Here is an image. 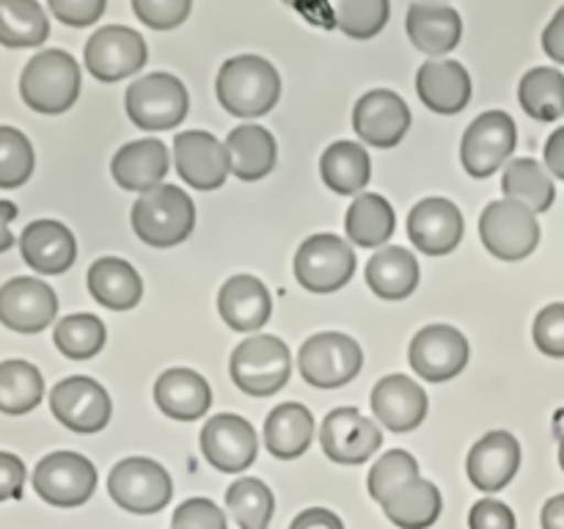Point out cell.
<instances>
[{"mask_svg":"<svg viewBox=\"0 0 564 529\" xmlns=\"http://www.w3.org/2000/svg\"><path fill=\"white\" fill-rule=\"evenodd\" d=\"M501 191L510 202L523 204L532 213H545L556 198V187L549 171L532 158H518L507 165L505 176H501Z\"/></svg>","mask_w":564,"mask_h":529,"instance_id":"36","label":"cell"},{"mask_svg":"<svg viewBox=\"0 0 564 529\" xmlns=\"http://www.w3.org/2000/svg\"><path fill=\"white\" fill-rule=\"evenodd\" d=\"M50 408H53V417L75 433H99L108 428L110 413H113L105 386L86 375H72L55 384Z\"/></svg>","mask_w":564,"mask_h":529,"instance_id":"12","label":"cell"},{"mask_svg":"<svg viewBox=\"0 0 564 529\" xmlns=\"http://www.w3.org/2000/svg\"><path fill=\"white\" fill-rule=\"evenodd\" d=\"M20 94L36 114H64L80 97V66L64 50H42L22 69Z\"/></svg>","mask_w":564,"mask_h":529,"instance_id":"3","label":"cell"},{"mask_svg":"<svg viewBox=\"0 0 564 529\" xmlns=\"http://www.w3.org/2000/svg\"><path fill=\"white\" fill-rule=\"evenodd\" d=\"M408 358L424 380H452L468 364V339L452 325H427L411 339Z\"/></svg>","mask_w":564,"mask_h":529,"instance_id":"16","label":"cell"},{"mask_svg":"<svg viewBox=\"0 0 564 529\" xmlns=\"http://www.w3.org/2000/svg\"><path fill=\"white\" fill-rule=\"evenodd\" d=\"M545 165L551 174L564 180V127L551 132V138L545 141Z\"/></svg>","mask_w":564,"mask_h":529,"instance_id":"53","label":"cell"},{"mask_svg":"<svg viewBox=\"0 0 564 529\" xmlns=\"http://www.w3.org/2000/svg\"><path fill=\"white\" fill-rule=\"evenodd\" d=\"M319 441H323V452L334 463L358 466V463H367L380 450L383 433H380L372 419H367L356 408H334L323 419Z\"/></svg>","mask_w":564,"mask_h":529,"instance_id":"14","label":"cell"},{"mask_svg":"<svg viewBox=\"0 0 564 529\" xmlns=\"http://www.w3.org/2000/svg\"><path fill=\"white\" fill-rule=\"evenodd\" d=\"M226 505L240 529H268L275 510L273 490L257 477H240L231 483L226 490Z\"/></svg>","mask_w":564,"mask_h":529,"instance_id":"40","label":"cell"},{"mask_svg":"<svg viewBox=\"0 0 564 529\" xmlns=\"http://www.w3.org/2000/svg\"><path fill=\"white\" fill-rule=\"evenodd\" d=\"M352 127H356L358 138L369 147L391 149L411 130V108L400 94L378 88V91L364 94L356 102Z\"/></svg>","mask_w":564,"mask_h":529,"instance_id":"18","label":"cell"},{"mask_svg":"<svg viewBox=\"0 0 564 529\" xmlns=\"http://www.w3.org/2000/svg\"><path fill=\"white\" fill-rule=\"evenodd\" d=\"M367 284L386 301H402L419 287V262L408 248L386 246L367 262Z\"/></svg>","mask_w":564,"mask_h":529,"instance_id":"33","label":"cell"},{"mask_svg":"<svg viewBox=\"0 0 564 529\" xmlns=\"http://www.w3.org/2000/svg\"><path fill=\"white\" fill-rule=\"evenodd\" d=\"M191 9V0H132V11L138 14V20L154 31H171V28L182 25Z\"/></svg>","mask_w":564,"mask_h":529,"instance_id":"45","label":"cell"},{"mask_svg":"<svg viewBox=\"0 0 564 529\" xmlns=\"http://www.w3.org/2000/svg\"><path fill=\"white\" fill-rule=\"evenodd\" d=\"M44 397V378L31 361L9 358L0 364V411L22 417L33 411Z\"/></svg>","mask_w":564,"mask_h":529,"instance_id":"38","label":"cell"},{"mask_svg":"<svg viewBox=\"0 0 564 529\" xmlns=\"http://www.w3.org/2000/svg\"><path fill=\"white\" fill-rule=\"evenodd\" d=\"M226 152H229L231 174L242 182H257L268 176L279 160L273 132L259 125L235 127L226 138Z\"/></svg>","mask_w":564,"mask_h":529,"instance_id":"29","label":"cell"},{"mask_svg":"<svg viewBox=\"0 0 564 529\" xmlns=\"http://www.w3.org/2000/svg\"><path fill=\"white\" fill-rule=\"evenodd\" d=\"M364 353L352 336L325 331L308 336L297 353V367L306 384L317 389H339L361 373Z\"/></svg>","mask_w":564,"mask_h":529,"instance_id":"7","label":"cell"},{"mask_svg":"<svg viewBox=\"0 0 564 529\" xmlns=\"http://www.w3.org/2000/svg\"><path fill=\"white\" fill-rule=\"evenodd\" d=\"M290 529H345L341 518L325 507H308L292 521Z\"/></svg>","mask_w":564,"mask_h":529,"instance_id":"51","label":"cell"},{"mask_svg":"<svg viewBox=\"0 0 564 529\" xmlns=\"http://www.w3.org/2000/svg\"><path fill=\"white\" fill-rule=\"evenodd\" d=\"M560 463H562V472H564V439H562V444H560Z\"/></svg>","mask_w":564,"mask_h":529,"instance_id":"56","label":"cell"},{"mask_svg":"<svg viewBox=\"0 0 564 529\" xmlns=\"http://www.w3.org/2000/svg\"><path fill=\"white\" fill-rule=\"evenodd\" d=\"M408 36L427 55L452 53L460 44L463 20L452 6L413 3L408 9Z\"/></svg>","mask_w":564,"mask_h":529,"instance_id":"28","label":"cell"},{"mask_svg":"<svg viewBox=\"0 0 564 529\" xmlns=\"http://www.w3.org/2000/svg\"><path fill=\"white\" fill-rule=\"evenodd\" d=\"M518 99L538 121H556L564 116V75L554 66H538L521 77Z\"/></svg>","mask_w":564,"mask_h":529,"instance_id":"39","label":"cell"},{"mask_svg":"<svg viewBox=\"0 0 564 529\" xmlns=\"http://www.w3.org/2000/svg\"><path fill=\"white\" fill-rule=\"evenodd\" d=\"M149 50L138 31L127 25H105L86 42V69L97 80L116 83L147 66Z\"/></svg>","mask_w":564,"mask_h":529,"instance_id":"13","label":"cell"},{"mask_svg":"<svg viewBox=\"0 0 564 529\" xmlns=\"http://www.w3.org/2000/svg\"><path fill=\"white\" fill-rule=\"evenodd\" d=\"M105 0H50V11L61 22L75 28H86L105 14Z\"/></svg>","mask_w":564,"mask_h":529,"instance_id":"48","label":"cell"},{"mask_svg":"<svg viewBox=\"0 0 564 529\" xmlns=\"http://www.w3.org/2000/svg\"><path fill=\"white\" fill-rule=\"evenodd\" d=\"M108 494L121 510L152 516L174 496L171 474L149 457H124L108 474Z\"/></svg>","mask_w":564,"mask_h":529,"instance_id":"6","label":"cell"},{"mask_svg":"<svg viewBox=\"0 0 564 529\" xmlns=\"http://www.w3.org/2000/svg\"><path fill=\"white\" fill-rule=\"evenodd\" d=\"M22 259L31 264L36 273L58 276L72 268L77 257L75 235L66 229L61 220H33L25 226L20 237Z\"/></svg>","mask_w":564,"mask_h":529,"instance_id":"23","label":"cell"},{"mask_svg":"<svg viewBox=\"0 0 564 529\" xmlns=\"http://www.w3.org/2000/svg\"><path fill=\"white\" fill-rule=\"evenodd\" d=\"M58 312L53 287L31 276H17L0 287V323L17 334H39Z\"/></svg>","mask_w":564,"mask_h":529,"instance_id":"15","label":"cell"},{"mask_svg":"<svg viewBox=\"0 0 564 529\" xmlns=\"http://www.w3.org/2000/svg\"><path fill=\"white\" fill-rule=\"evenodd\" d=\"M518 127L505 110H488L468 125L463 136L460 160L463 169L477 180H485L505 165V160L516 152Z\"/></svg>","mask_w":564,"mask_h":529,"instance_id":"10","label":"cell"},{"mask_svg":"<svg viewBox=\"0 0 564 529\" xmlns=\"http://www.w3.org/2000/svg\"><path fill=\"white\" fill-rule=\"evenodd\" d=\"M314 417L301 402H284L273 408L264 422V446L279 461H295L312 446Z\"/></svg>","mask_w":564,"mask_h":529,"instance_id":"32","label":"cell"},{"mask_svg":"<svg viewBox=\"0 0 564 529\" xmlns=\"http://www.w3.org/2000/svg\"><path fill=\"white\" fill-rule=\"evenodd\" d=\"M413 477H419V463L411 452H405V450L386 452V455L375 463L372 472H369V477H367L369 496L383 505V501L389 499V496L394 494L400 485H405L408 479H413Z\"/></svg>","mask_w":564,"mask_h":529,"instance_id":"44","label":"cell"},{"mask_svg":"<svg viewBox=\"0 0 564 529\" xmlns=\"http://www.w3.org/2000/svg\"><path fill=\"white\" fill-rule=\"evenodd\" d=\"M154 402L160 411L180 422L202 419L213 406V389L196 369L174 367L165 369L154 384Z\"/></svg>","mask_w":564,"mask_h":529,"instance_id":"25","label":"cell"},{"mask_svg":"<svg viewBox=\"0 0 564 529\" xmlns=\"http://www.w3.org/2000/svg\"><path fill=\"white\" fill-rule=\"evenodd\" d=\"M193 226L196 204L176 185H158L132 204V229L152 248L180 246L191 237Z\"/></svg>","mask_w":564,"mask_h":529,"instance_id":"2","label":"cell"},{"mask_svg":"<svg viewBox=\"0 0 564 529\" xmlns=\"http://www.w3.org/2000/svg\"><path fill=\"white\" fill-rule=\"evenodd\" d=\"M124 108L132 125L147 132H160L185 119L191 97L180 77L169 72H152L127 88Z\"/></svg>","mask_w":564,"mask_h":529,"instance_id":"5","label":"cell"},{"mask_svg":"<svg viewBox=\"0 0 564 529\" xmlns=\"http://www.w3.org/2000/svg\"><path fill=\"white\" fill-rule=\"evenodd\" d=\"M471 529H516V512L499 499H482L468 512Z\"/></svg>","mask_w":564,"mask_h":529,"instance_id":"49","label":"cell"},{"mask_svg":"<svg viewBox=\"0 0 564 529\" xmlns=\"http://www.w3.org/2000/svg\"><path fill=\"white\" fill-rule=\"evenodd\" d=\"M17 218V204L14 202H0V253L9 251L14 246V237H11V220Z\"/></svg>","mask_w":564,"mask_h":529,"instance_id":"55","label":"cell"},{"mask_svg":"<svg viewBox=\"0 0 564 529\" xmlns=\"http://www.w3.org/2000/svg\"><path fill=\"white\" fill-rule=\"evenodd\" d=\"M50 22L36 0H0V44L39 47L47 42Z\"/></svg>","mask_w":564,"mask_h":529,"instance_id":"37","label":"cell"},{"mask_svg":"<svg viewBox=\"0 0 564 529\" xmlns=\"http://www.w3.org/2000/svg\"><path fill=\"white\" fill-rule=\"evenodd\" d=\"M53 339L55 347L66 358L83 361V358H91L102 350L108 331H105V323L97 314H69V317H64L55 325Z\"/></svg>","mask_w":564,"mask_h":529,"instance_id":"41","label":"cell"},{"mask_svg":"<svg viewBox=\"0 0 564 529\" xmlns=\"http://www.w3.org/2000/svg\"><path fill=\"white\" fill-rule=\"evenodd\" d=\"M336 25L352 39H372L386 28L391 14L389 0H339L334 6Z\"/></svg>","mask_w":564,"mask_h":529,"instance_id":"42","label":"cell"},{"mask_svg":"<svg viewBox=\"0 0 564 529\" xmlns=\"http://www.w3.org/2000/svg\"><path fill=\"white\" fill-rule=\"evenodd\" d=\"M345 229L350 242H356V246H383V242L391 240L397 229L394 207L380 193H361V196L352 198L350 209H347Z\"/></svg>","mask_w":564,"mask_h":529,"instance_id":"35","label":"cell"},{"mask_svg":"<svg viewBox=\"0 0 564 529\" xmlns=\"http://www.w3.org/2000/svg\"><path fill=\"white\" fill-rule=\"evenodd\" d=\"M25 485V463L11 452H0V501L20 499Z\"/></svg>","mask_w":564,"mask_h":529,"instance_id":"50","label":"cell"},{"mask_svg":"<svg viewBox=\"0 0 564 529\" xmlns=\"http://www.w3.org/2000/svg\"><path fill=\"white\" fill-rule=\"evenodd\" d=\"M215 94L231 116L257 119V116L270 114L279 102L281 77L262 55H235L220 66Z\"/></svg>","mask_w":564,"mask_h":529,"instance_id":"1","label":"cell"},{"mask_svg":"<svg viewBox=\"0 0 564 529\" xmlns=\"http://www.w3.org/2000/svg\"><path fill=\"white\" fill-rule=\"evenodd\" d=\"M292 375L290 347L270 334L248 336L231 353V380L251 397H270L286 386Z\"/></svg>","mask_w":564,"mask_h":529,"instance_id":"4","label":"cell"},{"mask_svg":"<svg viewBox=\"0 0 564 529\" xmlns=\"http://www.w3.org/2000/svg\"><path fill=\"white\" fill-rule=\"evenodd\" d=\"M543 50L556 61L564 64V6L554 14V20L549 22V28L543 31Z\"/></svg>","mask_w":564,"mask_h":529,"instance_id":"52","label":"cell"},{"mask_svg":"<svg viewBox=\"0 0 564 529\" xmlns=\"http://www.w3.org/2000/svg\"><path fill=\"white\" fill-rule=\"evenodd\" d=\"M540 521H543V529H564V494L545 501Z\"/></svg>","mask_w":564,"mask_h":529,"instance_id":"54","label":"cell"},{"mask_svg":"<svg viewBox=\"0 0 564 529\" xmlns=\"http://www.w3.org/2000/svg\"><path fill=\"white\" fill-rule=\"evenodd\" d=\"M372 411L380 422L394 433H408V430L419 428L427 417V395L422 386L408 375H386L375 384Z\"/></svg>","mask_w":564,"mask_h":529,"instance_id":"22","label":"cell"},{"mask_svg":"<svg viewBox=\"0 0 564 529\" xmlns=\"http://www.w3.org/2000/svg\"><path fill=\"white\" fill-rule=\"evenodd\" d=\"M171 529H226V516L215 501L196 496L176 507Z\"/></svg>","mask_w":564,"mask_h":529,"instance_id":"46","label":"cell"},{"mask_svg":"<svg viewBox=\"0 0 564 529\" xmlns=\"http://www.w3.org/2000/svg\"><path fill=\"white\" fill-rule=\"evenodd\" d=\"M171 154L169 147L158 138H141V141H130L113 154V180L119 182L124 191L149 193L163 182L169 174Z\"/></svg>","mask_w":564,"mask_h":529,"instance_id":"24","label":"cell"},{"mask_svg":"<svg viewBox=\"0 0 564 529\" xmlns=\"http://www.w3.org/2000/svg\"><path fill=\"white\" fill-rule=\"evenodd\" d=\"M416 91L435 114H460L471 99V77L460 61H427L419 66Z\"/></svg>","mask_w":564,"mask_h":529,"instance_id":"26","label":"cell"},{"mask_svg":"<svg viewBox=\"0 0 564 529\" xmlns=\"http://www.w3.org/2000/svg\"><path fill=\"white\" fill-rule=\"evenodd\" d=\"M33 147L25 132L0 127V187H20L33 174Z\"/></svg>","mask_w":564,"mask_h":529,"instance_id":"43","label":"cell"},{"mask_svg":"<svg viewBox=\"0 0 564 529\" xmlns=\"http://www.w3.org/2000/svg\"><path fill=\"white\" fill-rule=\"evenodd\" d=\"M441 510H444V499H441L438 485L430 479L413 477L405 485L394 490L389 499L383 501V512L394 527L400 529H427L438 521Z\"/></svg>","mask_w":564,"mask_h":529,"instance_id":"31","label":"cell"},{"mask_svg":"<svg viewBox=\"0 0 564 529\" xmlns=\"http://www.w3.org/2000/svg\"><path fill=\"white\" fill-rule=\"evenodd\" d=\"M521 466V444L507 430H490L468 452V479L479 490H501L512 483Z\"/></svg>","mask_w":564,"mask_h":529,"instance_id":"21","label":"cell"},{"mask_svg":"<svg viewBox=\"0 0 564 529\" xmlns=\"http://www.w3.org/2000/svg\"><path fill=\"white\" fill-rule=\"evenodd\" d=\"M218 312L231 331H259L270 320L273 301L257 276H231L218 292Z\"/></svg>","mask_w":564,"mask_h":529,"instance_id":"27","label":"cell"},{"mask_svg":"<svg viewBox=\"0 0 564 529\" xmlns=\"http://www.w3.org/2000/svg\"><path fill=\"white\" fill-rule=\"evenodd\" d=\"M319 174L323 182L339 196H350L367 187L372 176V158L367 149L356 141H336L330 143L319 160Z\"/></svg>","mask_w":564,"mask_h":529,"instance_id":"34","label":"cell"},{"mask_svg":"<svg viewBox=\"0 0 564 529\" xmlns=\"http://www.w3.org/2000/svg\"><path fill=\"white\" fill-rule=\"evenodd\" d=\"M33 488L53 507H80L97 488V468L77 452H53L33 468Z\"/></svg>","mask_w":564,"mask_h":529,"instance_id":"9","label":"cell"},{"mask_svg":"<svg viewBox=\"0 0 564 529\" xmlns=\"http://www.w3.org/2000/svg\"><path fill=\"white\" fill-rule=\"evenodd\" d=\"M534 345L545 356L564 358V303H549L534 317Z\"/></svg>","mask_w":564,"mask_h":529,"instance_id":"47","label":"cell"},{"mask_svg":"<svg viewBox=\"0 0 564 529\" xmlns=\"http://www.w3.org/2000/svg\"><path fill=\"white\" fill-rule=\"evenodd\" d=\"M479 237L494 257L505 259V262H518L538 248L540 224L529 207L510 202V198H499L482 209Z\"/></svg>","mask_w":564,"mask_h":529,"instance_id":"8","label":"cell"},{"mask_svg":"<svg viewBox=\"0 0 564 529\" xmlns=\"http://www.w3.org/2000/svg\"><path fill=\"white\" fill-rule=\"evenodd\" d=\"M176 174L196 191H215L229 174V152L213 132L187 130L174 138Z\"/></svg>","mask_w":564,"mask_h":529,"instance_id":"19","label":"cell"},{"mask_svg":"<svg viewBox=\"0 0 564 529\" xmlns=\"http://www.w3.org/2000/svg\"><path fill=\"white\" fill-rule=\"evenodd\" d=\"M202 452L218 472L237 474L257 461V430L237 413H218L204 424Z\"/></svg>","mask_w":564,"mask_h":529,"instance_id":"17","label":"cell"},{"mask_svg":"<svg viewBox=\"0 0 564 529\" xmlns=\"http://www.w3.org/2000/svg\"><path fill=\"white\" fill-rule=\"evenodd\" d=\"M463 215L460 207L449 198L430 196L422 198L408 215V235L416 242L419 251L430 257L452 253L463 240Z\"/></svg>","mask_w":564,"mask_h":529,"instance_id":"20","label":"cell"},{"mask_svg":"<svg viewBox=\"0 0 564 529\" xmlns=\"http://www.w3.org/2000/svg\"><path fill=\"white\" fill-rule=\"evenodd\" d=\"M356 273V253L339 235H314L297 248L295 276L308 292H336Z\"/></svg>","mask_w":564,"mask_h":529,"instance_id":"11","label":"cell"},{"mask_svg":"<svg viewBox=\"0 0 564 529\" xmlns=\"http://www.w3.org/2000/svg\"><path fill=\"white\" fill-rule=\"evenodd\" d=\"M88 292L94 301L113 312L135 309L143 295V281L130 262L119 257H102L88 268Z\"/></svg>","mask_w":564,"mask_h":529,"instance_id":"30","label":"cell"}]
</instances>
